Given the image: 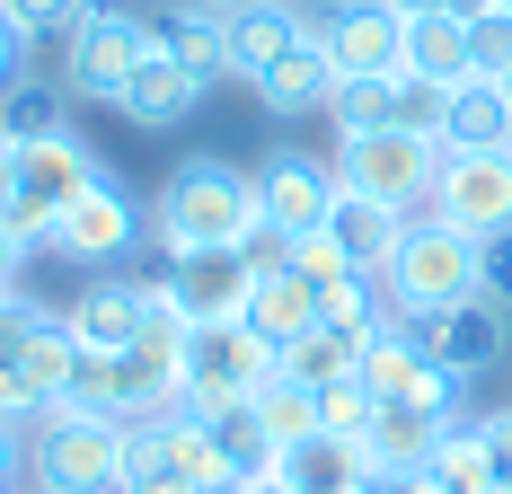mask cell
Wrapping results in <instances>:
<instances>
[{
	"instance_id": "cell-1",
	"label": "cell",
	"mask_w": 512,
	"mask_h": 494,
	"mask_svg": "<svg viewBox=\"0 0 512 494\" xmlns=\"http://www.w3.org/2000/svg\"><path fill=\"white\" fill-rule=\"evenodd\" d=\"M265 221L256 177L230 159H186L151 203V230L168 256H212V247H248V230Z\"/></svg>"
},
{
	"instance_id": "cell-2",
	"label": "cell",
	"mask_w": 512,
	"mask_h": 494,
	"mask_svg": "<svg viewBox=\"0 0 512 494\" xmlns=\"http://www.w3.org/2000/svg\"><path fill=\"white\" fill-rule=\"evenodd\" d=\"M442 133H415V124H380V133H345L336 142V186L389 203V212H433V186H442Z\"/></svg>"
},
{
	"instance_id": "cell-3",
	"label": "cell",
	"mask_w": 512,
	"mask_h": 494,
	"mask_svg": "<svg viewBox=\"0 0 512 494\" xmlns=\"http://www.w3.org/2000/svg\"><path fill=\"white\" fill-rule=\"evenodd\" d=\"M477 265H486V239H460L451 221H433V212H415L398 256H389V292L407 318L424 309H451V300H477Z\"/></svg>"
},
{
	"instance_id": "cell-4",
	"label": "cell",
	"mask_w": 512,
	"mask_h": 494,
	"mask_svg": "<svg viewBox=\"0 0 512 494\" xmlns=\"http://www.w3.org/2000/svg\"><path fill=\"white\" fill-rule=\"evenodd\" d=\"M124 450H133L124 424L45 406V424H36V459H27V468H36V486H53V494H124Z\"/></svg>"
},
{
	"instance_id": "cell-5",
	"label": "cell",
	"mask_w": 512,
	"mask_h": 494,
	"mask_svg": "<svg viewBox=\"0 0 512 494\" xmlns=\"http://www.w3.org/2000/svg\"><path fill=\"white\" fill-rule=\"evenodd\" d=\"M283 371V345H265L248 318H204L186 336V415H212V406H239L265 380Z\"/></svg>"
},
{
	"instance_id": "cell-6",
	"label": "cell",
	"mask_w": 512,
	"mask_h": 494,
	"mask_svg": "<svg viewBox=\"0 0 512 494\" xmlns=\"http://www.w3.org/2000/svg\"><path fill=\"white\" fill-rule=\"evenodd\" d=\"M115 168H106L98 150L80 142V133H53V142H18V195H9V221L27 230V247H45V230L71 212V203L106 186Z\"/></svg>"
},
{
	"instance_id": "cell-7",
	"label": "cell",
	"mask_w": 512,
	"mask_h": 494,
	"mask_svg": "<svg viewBox=\"0 0 512 494\" xmlns=\"http://www.w3.org/2000/svg\"><path fill=\"white\" fill-rule=\"evenodd\" d=\"M159 45V27L142 18V9H89L71 36H62V89L71 98H98V106H115V89L133 80V62Z\"/></svg>"
},
{
	"instance_id": "cell-8",
	"label": "cell",
	"mask_w": 512,
	"mask_h": 494,
	"mask_svg": "<svg viewBox=\"0 0 512 494\" xmlns=\"http://www.w3.org/2000/svg\"><path fill=\"white\" fill-rule=\"evenodd\" d=\"M309 36L336 62V80H407V9L398 0H327Z\"/></svg>"
},
{
	"instance_id": "cell-9",
	"label": "cell",
	"mask_w": 512,
	"mask_h": 494,
	"mask_svg": "<svg viewBox=\"0 0 512 494\" xmlns=\"http://www.w3.org/2000/svg\"><path fill=\"white\" fill-rule=\"evenodd\" d=\"M142 230H151V212H142V203L106 177V186H89V195H80V203L45 230V256L80 265V274H115V265L142 247Z\"/></svg>"
},
{
	"instance_id": "cell-10",
	"label": "cell",
	"mask_w": 512,
	"mask_h": 494,
	"mask_svg": "<svg viewBox=\"0 0 512 494\" xmlns=\"http://www.w3.org/2000/svg\"><path fill=\"white\" fill-rule=\"evenodd\" d=\"M433 221H451L460 239H512V150H451Z\"/></svg>"
},
{
	"instance_id": "cell-11",
	"label": "cell",
	"mask_w": 512,
	"mask_h": 494,
	"mask_svg": "<svg viewBox=\"0 0 512 494\" xmlns=\"http://www.w3.org/2000/svg\"><path fill=\"white\" fill-rule=\"evenodd\" d=\"M504 318H512V309H495V300L477 292V300H451V309H424V318H407V327H415V345L433 353L451 380H486V371L512 353Z\"/></svg>"
},
{
	"instance_id": "cell-12",
	"label": "cell",
	"mask_w": 512,
	"mask_h": 494,
	"mask_svg": "<svg viewBox=\"0 0 512 494\" xmlns=\"http://www.w3.org/2000/svg\"><path fill=\"white\" fill-rule=\"evenodd\" d=\"M159 300H168V274H159V283H142V274H89L62 318H71V336L89 353H124L159 318Z\"/></svg>"
},
{
	"instance_id": "cell-13",
	"label": "cell",
	"mask_w": 512,
	"mask_h": 494,
	"mask_svg": "<svg viewBox=\"0 0 512 494\" xmlns=\"http://www.w3.org/2000/svg\"><path fill=\"white\" fill-rule=\"evenodd\" d=\"M336 159H309V150H274L265 168H256V203H265V221L274 230H292V239H309V230H327V212H336Z\"/></svg>"
},
{
	"instance_id": "cell-14",
	"label": "cell",
	"mask_w": 512,
	"mask_h": 494,
	"mask_svg": "<svg viewBox=\"0 0 512 494\" xmlns=\"http://www.w3.org/2000/svg\"><path fill=\"white\" fill-rule=\"evenodd\" d=\"M309 27H318V18H309L301 0H230V80H248V89H256Z\"/></svg>"
},
{
	"instance_id": "cell-15",
	"label": "cell",
	"mask_w": 512,
	"mask_h": 494,
	"mask_svg": "<svg viewBox=\"0 0 512 494\" xmlns=\"http://www.w3.org/2000/svg\"><path fill=\"white\" fill-rule=\"evenodd\" d=\"M195 106H204V80H195V71H186L168 45H151L142 62H133V80L115 89V115H124V124H142V133H168V124H186Z\"/></svg>"
},
{
	"instance_id": "cell-16",
	"label": "cell",
	"mask_w": 512,
	"mask_h": 494,
	"mask_svg": "<svg viewBox=\"0 0 512 494\" xmlns=\"http://www.w3.org/2000/svg\"><path fill=\"white\" fill-rule=\"evenodd\" d=\"M248 292H256V274H248V256L239 247H212V256H168V300L204 327V318H248Z\"/></svg>"
},
{
	"instance_id": "cell-17",
	"label": "cell",
	"mask_w": 512,
	"mask_h": 494,
	"mask_svg": "<svg viewBox=\"0 0 512 494\" xmlns=\"http://www.w3.org/2000/svg\"><path fill=\"white\" fill-rule=\"evenodd\" d=\"M460 433V415H442V406H380V424H371V477H398V468H433V450Z\"/></svg>"
},
{
	"instance_id": "cell-18",
	"label": "cell",
	"mask_w": 512,
	"mask_h": 494,
	"mask_svg": "<svg viewBox=\"0 0 512 494\" xmlns=\"http://www.w3.org/2000/svg\"><path fill=\"white\" fill-rule=\"evenodd\" d=\"M151 27H159V45L177 53L204 89H212V80H230V9H221V0H168Z\"/></svg>"
},
{
	"instance_id": "cell-19",
	"label": "cell",
	"mask_w": 512,
	"mask_h": 494,
	"mask_svg": "<svg viewBox=\"0 0 512 494\" xmlns=\"http://www.w3.org/2000/svg\"><path fill=\"white\" fill-rule=\"evenodd\" d=\"M442 150H512V98L495 71H468L442 89Z\"/></svg>"
},
{
	"instance_id": "cell-20",
	"label": "cell",
	"mask_w": 512,
	"mask_h": 494,
	"mask_svg": "<svg viewBox=\"0 0 512 494\" xmlns=\"http://www.w3.org/2000/svg\"><path fill=\"white\" fill-rule=\"evenodd\" d=\"M327 239L354 256L362 274H389V256H398V239H407V212H389V203H371V195H336V212H327Z\"/></svg>"
},
{
	"instance_id": "cell-21",
	"label": "cell",
	"mask_w": 512,
	"mask_h": 494,
	"mask_svg": "<svg viewBox=\"0 0 512 494\" xmlns=\"http://www.w3.org/2000/svg\"><path fill=\"white\" fill-rule=\"evenodd\" d=\"M256 98H265V115H327V98H336V62L318 53V36H301V45L256 80Z\"/></svg>"
},
{
	"instance_id": "cell-22",
	"label": "cell",
	"mask_w": 512,
	"mask_h": 494,
	"mask_svg": "<svg viewBox=\"0 0 512 494\" xmlns=\"http://www.w3.org/2000/svg\"><path fill=\"white\" fill-rule=\"evenodd\" d=\"M468 71H477V53H468V18H451V9L407 18V80H424V89H460Z\"/></svg>"
},
{
	"instance_id": "cell-23",
	"label": "cell",
	"mask_w": 512,
	"mask_h": 494,
	"mask_svg": "<svg viewBox=\"0 0 512 494\" xmlns=\"http://www.w3.org/2000/svg\"><path fill=\"white\" fill-rule=\"evenodd\" d=\"M9 345H18V380H27V397H36V406H53V397L71 389V371H80V336H71V318H62V309H53L45 327H27V336H9Z\"/></svg>"
},
{
	"instance_id": "cell-24",
	"label": "cell",
	"mask_w": 512,
	"mask_h": 494,
	"mask_svg": "<svg viewBox=\"0 0 512 494\" xmlns=\"http://www.w3.org/2000/svg\"><path fill=\"white\" fill-rule=\"evenodd\" d=\"M248 327L265 336V345H301L309 327H318V292H309L292 265H283V274H256V292H248Z\"/></svg>"
},
{
	"instance_id": "cell-25",
	"label": "cell",
	"mask_w": 512,
	"mask_h": 494,
	"mask_svg": "<svg viewBox=\"0 0 512 494\" xmlns=\"http://www.w3.org/2000/svg\"><path fill=\"white\" fill-rule=\"evenodd\" d=\"M0 133H9V142H53V133H71V89L18 71V80L0 89Z\"/></svg>"
},
{
	"instance_id": "cell-26",
	"label": "cell",
	"mask_w": 512,
	"mask_h": 494,
	"mask_svg": "<svg viewBox=\"0 0 512 494\" xmlns=\"http://www.w3.org/2000/svg\"><path fill=\"white\" fill-rule=\"evenodd\" d=\"M62 415H106V424H133V380H124V353H80L71 389L53 397Z\"/></svg>"
},
{
	"instance_id": "cell-27",
	"label": "cell",
	"mask_w": 512,
	"mask_h": 494,
	"mask_svg": "<svg viewBox=\"0 0 512 494\" xmlns=\"http://www.w3.org/2000/svg\"><path fill=\"white\" fill-rule=\"evenodd\" d=\"M204 424H212V450L230 459V477H239V486H248V477H274V468H283V450H274V433L256 424V406H248V397H239V406H212Z\"/></svg>"
},
{
	"instance_id": "cell-28",
	"label": "cell",
	"mask_w": 512,
	"mask_h": 494,
	"mask_svg": "<svg viewBox=\"0 0 512 494\" xmlns=\"http://www.w3.org/2000/svg\"><path fill=\"white\" fill-rule=\"evenodd\" d=\"M283 477H292L301 494H362L371 486V459H362L354 442H327V433H318V442H301L292 459H283Z\"/></svg>"
},
{
	"instance_id": "cell-29",
	"label": "cell",
	"mask_w": 512,
	"mask_h": 494,
	"mask_svg": "<svg viewBox=\"0 0 512 494\" xmlns=\"http://www.w3.org/2000/svg\"><path fill=\"white\" fill-rule=\"evenodd\" d=\"M248 406H256V424L274 433V450H283V459H292L301 442H318V389H301L292 371H274V380H265Z\"/></svg>"
},
{
	"instance_id": "cell-30",
	"label": "cell",
	"mask_w": 512,
	"mask_h": 494,
	"mask_svg": "<svg viewBox=\"0 0 512 494\" xmlns=\"http://www.w3.org/2000/svg\"><path fill=\"white\" fill-rule=\"evenodd\" d=\"M283 371L301 380V389H345L362 371V336H345V327H309L301 345H283Z\"/></svg>"
},
{
	"instance_id": "cell-31",
	"label": "cell",
	"mask_w": 512,
	"mask_h": 494,
	"mask_svg": "<svg viewBox=\"0 0 512 494\" xmlns=\"http://www.w3.org/2000/svg\"><path fill=\"white\" fill-rule=\"evenodd\" d=\"M336 133H380V124H398V80H336Z\"/></svg>"
},
{
	"instance_id": "cell-32",
	"label": "cell",
	"mask_w": 512,
	"mask_h": 494,
	"mask_svg": "<svg viewBox=\"0 0 512 494\" xmlns=\"http://www.w3.org/2000/svg\"><path fill=\"white\" fill-rule=\"evenodd\" d=\"M371 424H380V397L362 389V380H345V389H318V433L327 442H371Z\"/></svg>"
},
{
	"instance_id": "cell-33",
	"label": "cell",
	"mask_w": 512,
	"mask_h": 494,
	"mask_svg": "<svg viewBox=\"0 0 512 494\" xmlns=\"http://www.w3.org/2000/svg\"><path fill=\"white\" fill-rule=\"evenodd\" d=\"M433 486H442V494H477V486H495V459H486V442H477V424H460L451 442L433 450Z\"/></svg>"
},
{
	"instance_id": "cell-34",
	"label": "cell",
	"mask_w": 512,
	"mask_h": 494,
	"mask_svg": "<svg viewBox=\"0 0 512 494\" xmlns=\"http://www.w3.org/2000/svg\"><path fill=\"white\" fill-rule=\"evenodd\" d=\"M89 9H98V0H0V18H9L27 45H36V36H71Z\"/></svg>"
},
{
	"instance_id": "cell-35",
	"label": "cell",
	"mask_w": 512,
	"mask_h": 494,
	"mask_svg": "<svg viewBox=\"0 0 512 494\" xmlns=\"http://www.w3.org/2000/svg\"><path fill=\"white\" fill-rule=\"evenodd\" d=\"M468 53H477V71H495V80L512 71V9H504V0L468 18Z\"/></svg>"
},
{
	"instance_id": "cell-36",
	"label": "cell",
	"mask_w": 512,
	"mask_h": 494,
	"mask_svg": "<svg viewBox=\"0 0 512 494\" xmlns=\"http://www.w3.org/2000/svg\"><path fill=\"white\" fill-rule=\"evenodd\" d=\"M292 274H301L309 292H327V283H345V274H354V256H345V247L327 239V230H309V239L292 247Z\"/></svg>"
},
{
	"instance_id": "cell-37",
	"label": "cell",
	"mask_w": 512,
	"mask_h": 494,
	"mask_svg": "<svg viewBox=\"0 0 512 494\" xmlns=\"http://www.w3.org/2000/svg\"><path fill=\"white\" fill-rule=\"evenodd\" d=\"M292 247H301L292 230H274V221H256L239 256H248V274H283V265H292Z\"/></svg>"
},
{
	"instance_id": "cell-38",
	"label": "cell",
	"mask_w": 512,
	"mask_h": 494,
	"mask_svg": "<svg viewBox=\"0 0 512 494\" xmlns=\"http://www.w3.org/2000/svg\"><path fill=\"white\" fill-rule=\"evenodd\" d=\"M477 292L495 300V309H512V239H486V265H477Z\"/></svg>"
},
{
	"instance_id": "cell-39",
	"label": "cell",
	"mask_w": 512,
	"mask_h": 494,
	"mask_svg": "<svg viewBox=\"0 0 512 494\" xmlns=\"http://www.w3.org/2000/svg\"><path fill=\"white\" fill-rule=\"evenodd\" d=\"M27 256H36V247H27V230L0 212V292H18V265H27Z\"/></svg>"
},
{
	"instance_id": "cell-40",
	"label": "cell",
	"mask_w": 512,
	"mask_h": 494,
	"mask_svg": "<svg viewBox=\"0 0 512 494\" xmlns=\"http://www.w3.org/2000/svg\"><path fill=\"white\" fill-rule=\"evenodd\" d=\"M18 71H27V36H18V27H9V18H0V89H9V80H18Z\"/></svg>"
},
{
	"instance_id": "cell-41",
	"label": "cell",
	"mask_w": 512,
	"mask_h": 494,
	"mask_svg": "<svg viewBox=\"0 0 512 494\" xmlns=\"http://www.w3.org/2000/svg\"><path fill=\"white\" fill-rule=\"evenodd\" d=\"M124 494H204V486H186L177 468H159V477H133V486H124Z\"/></svg>"
},
{
	"instance_id": "cell-42",
	"label": "cell",
	"mask_w": 512,
	"mask_h": 494,
	"mask_svg": "<svg viewBox=\"0 0 512 494\" xmlns=\"http://www.w3.org/2000/svg\"><path fill=\"white\" fill-rule=\"evenodd\" d=\"M9 195H18V142L0 133V212H9Z\"/></svg>"
},
{
	"instance_id": "cell-43",
	"label": "cell",
	"mask_w": 512,
	"mask_h": 494,
	"mask_svg": "<svg viewBox=\"0 0 512 494\" xmlns=\"http://www.w3.org/2000/svg\"><path fill=\"white\" fill-rule=\"evenodd\" d=\"M0 494H18V433L0 424Z\"/></svg>"
},
{
	"instance_id": "cell-44",
	"label": "cell",
	"mask_w": 512,
	"mask_h": 494,
	"mask_svg": "<svg viewBox=\"0 0 512 494\" xmlns=\"http://www.w3.org/2000/svg\"><path fill=\"white\" fill-rule=\"evenodd\" d=\"M239 494H301V486H292V477L274 468V477H248V486H239Z\"/></svg>"
},
{
	"instance_id": "cell-45",
	"label": "cell",
	"mask_w": 512,
	"mask_h": 494,
	"mask_svg": "<svg viewBox=\"0 0 512 494\" xmlns=\"http://www.w3.org/2000/svg\"><path fill=\"white\" fill-rule=\"evenodd\" d=\"M398 9H407V18H433V9H451V0H398Z\"/></svg>"
},
{
	"instance_id": "cell-46",
	"label": "cell",
	"mask_w": 512,
	"mask_h": 494,
	"mask_svg": "<svg viewBox=\"0 0 512 494\" xmlns=\"http://www.w3.org/2000/svg\"><path fill=\"white\" fill-rule=\"evenodd\" d=\"M504 98H512V71H504Z\"/></svg>"
},
{
	"instance_id": "cell-47",
	"label": "cell",
	"mask_w": 512,
	"mask_h": 494,
	"mask_svg": "<svg viewBox=\"0 0 512 494\" xmlns=\"http://www.w3.org/2000/svg\"><path fill=\"white\" fill-rule=\"evenodd\" d=\"M27 494H53V486H27Z\"/></svg>"
},
{
	"instance_id": "cell-48",
	"label": "cell",
	"mask_w": 512,
	"mask_h": 494,
	"mask_svg": "<svg viewBox=\"0 0 512 494\" xmlns=\"http://www.w3.org/2000/svg\"><path fill=\"white\" fill-rule=\"evenodd\" d=\"M221 9H230V0H221Z\"/></svg>"
}]
</instances>
